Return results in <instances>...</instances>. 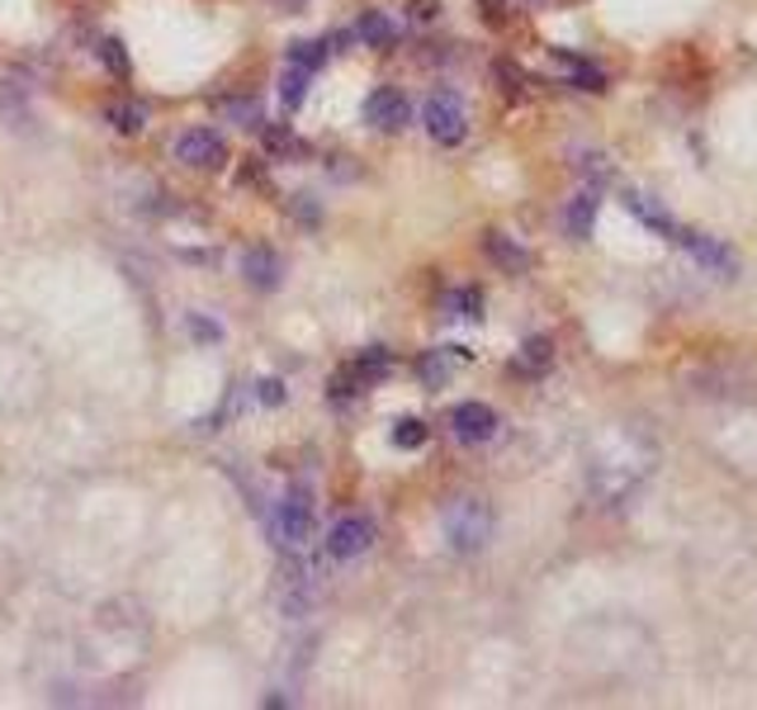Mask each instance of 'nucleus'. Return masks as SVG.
Returning <instances> with one entry per match:
<instances>
[{
	"label": "nucleus",
	"mask_w": 757,
	"mask_h": 710,
	"mask_svg": "<svg viewBox=\"0 0 757 710\" xmlns=\"http://www.w3.org/2000/svg\"><path fill=\"white\" fill-rule=\"evenodd\" d=\"M440 531H446V545L454 549V555H479V549H487V540H493L497 516L483 498L464 493V498L446 502V512H440Z\"/></svg>",
	"instance_id": "1"
},
{
	"label": "nucleus",
	"mask_w": 757,
	"mask_h": 710,
	"mask_svg": "<svg viewBox=\"0 0 757 710\" xmlns=\"http://www.w3.org/2000/svg\"><path fill=\"white\" fill-rule=\"evenodd\" d=\"M421 129L431 142H440V148H460V142L469 138V109L454 90H436L431 100L421 105Z\"/></svg>",
	"instance_id": "2"
},
{
	"label": "nucleus",
	"mask_w": 757,
	"mask_h": 710,
	"mask_svg": "<svg viewBox=\"0 0 757 710\" xmlns=\"http://www.w3.org/2000/svg\"><path fill=\"white\" fill-rule=\"evenodd\" d=\"M308 535H312V493L308 488H289L279 502V512H275V540L298 549Z\"/></svg>",
	"instance_id": "3"
},
{
	"label": "nucleus",
	"mask_w": 757,
	"mask_h": 710,
	"mask_svg": "<svg viewBox=\"0 0 757 710\" xmlns=\"http://www.w3.org/2000/svg\"><path fill=\"white\" fill-rule=\"evenodd\" d=\"M365 123L370 129H378V133H403L407 123H413V105H407V95L403 90H393V86H374L370 95H365Z\"/></svg>",
	"instance_id": "4"
},
{
	"label": "nucleus",
	"mask_w": 757,
	"mask_h": 710,
	"mask_svg": "<svg viewBox=\"0 0 757 710\" xmlns=\"http://www.w3.org/2000/svg\"><path fill=\"white\" fill-rule=\"evenodd\" d=\"M176 162L189 171H223L228 166V142L213 129H189L176 138Z\"/></svg>",
	"instance_id": "5"
},
{
	"label": "nucleus",
	"mask_w": 757,
	"mask_h": 710,
	"mask_svg": "<svg viewBox=\"0 0 757 710\" xmlns=\"http://www.w3.org/2000/svg\"><path fill=\"white\" fill-rule=\"evenodd\" d=\"M497 426H502V417L487 403H454L450 407V436L460 440V446H487V440L497 436Z\"/></svg>",
	"instance_id": "6"
},
{
	"label": "nucleus",
	"mask_w": 757,
	"mask_h": 710,
	"mask_svg": "<svg viewBox=\"0 0 757 710\" xmlns=\"http://www.w3.org/2000/svg\"><path fill=\"white\" fill-rule=\"evenodd\" d=\"M374 545V521L370 516H341L337 526L327 531V555L331 559H360Z\"/></svg>",
	"instance_id": "7"
},
{
	"label": "nucleus",
	"mask_w": 757,
	"mask_h": 710,
	"mask_svg": "<svg viewBox=\"0 0 757 710\" xmlns=\"http://www.w3.org/2000/svg\"><path fill=\"white\" fill-rule=\"evenodd\" d=\"M672 242H677V247H687L691 256H696L710 275H734V271H738L734 251L724 247L720 237H705V232H696V228H677V237H672Z\"/></svg>",
	"instance_id": "8"
},
{
	"label": "nucleus",
	"mask_w": 757,
	"mask_h": 710,
	"mask_svg": "<svg viewBox=\"0 0 757 710\" xmlns=\"http://www.w3.org/2000/svg\"><path fill=\"white\" fill-rule=\"evenodd\" d=\"M279 275H284V261H279L275 247H251L242 256V280L251 284V290H261V294L279 290Z\"/></svg>",
	"instance_id": "9"
},
{
	"label": "nucleus",
	"mask_w": 757,
	"mask_h": 710,
	"mask_svg": "<svg viewBox=\"0 0 757 710\" xmlns=\"http://www.w3.org/2000/svg\"><path fill=\"white\" fill-rule=\"evenodd\" d=\"M596 209H602V185H588L568 199L563 209V228L573 237H592V223H596Z\"/></svg>",
	"instance_id": "10"
},
{
	"label": "nucleus",
	"mask_w": 757,
	"mask_h": 710,
	"mask_svg": "<svg viewBox=\"0 0 757 710\" xmlns=\"http://www.w3.org/2000/svg\"><path fill=\"white\" fill-rule=\"evenodd\" d=\"M625 209H629V214H635V218H639V223H644V228H649V232H658V237H668V242H672V237H677V218H672L668 209H662V204H658L654 195H639V189H629V195H625Z\"/></svg>",
	"instance_id": "11"
},
{
	"label": "nucleus",
	"mask_w": 757,
	"mask_h": 710,
	"mask_svg": "<svg viewBox=\"0 0 757 710\" xmlns=\"http://www.w3.org/2000/svg\"><path fill=\"white\" fill-rule=\"evenodd\" d=\"M213 109L223 114L237 129H265V114H261V100L256 95H218Z\"/></svg>",
	"instance_id": "12"
},
{
	"label": "nucleus",
	"mask_w": 757,
	"mask_h": 710,
	"mask_svg": "<svg viewBox=\"0 0 757 710\" xmlns=\"http://www.w3.org/2000/svg\"><path fill=\"white\" fill-rule=\"evenodd\" d=\"M355 34H360V43H365V47L388 53V47L398 43V24H393L384 10H365V14H360V24H355Z\"/></svg>",
	"instance_id": "13"
},
{
	"label": "nucleus",
	"mask_w": 757,
	"mask_h": 710,
	"mask_svg": "<svg viewBox=\"0 0 757 710\" xmlns=\"http://www.w3.org/2000/svg\"><path fill=\"white\" fill-rule=\"evenodd\" d=\"M483 251H487V256H493V261H497L507 275H516V271H526V265H530V256H526V251H520V247L512 242L507 232H487V237H483Z\"/></svg>",
	"instance_id": "14"
},
{
	"label": "nucleus",
	"mask_w": 757,
	"mask_h": 710,
	"mask_svg": "<svg viewBox=\"0 0 757 710\" xmlns=\"http://www.w3.org/2000/svg\"><path fill=\"white\" fill-rule=\"evenodd\" d=\"M105 119L114 123V133H123V138H138L142 129H147V109H142L138 100H114V105H105Z\"/></svg>",
	"instance_id": "15"
},
{
	"label": "nucleus",
	"mask_w": 757,
	"mask_h": 710,
	"mask_svg": "<svg viewBox=\"0 0 757 710\" xmlns=\"http://www.w3.org/2000/svg\"><path fill=\"white\" fill-rule=\"evenodd\" d=\"M549 365H555V341L549 337H526L520 341V356H516L520 374H545Z\"/></svg>",
	"instance_id": "16"
},
{
	"label": "nucleus",
	"mask_w": 757,
	"mask_h": 710,
	"mask_svg": "<svg viewBox=\"0 0 757 710\" xmlns=\"http://www.w3.org/2000/svg\"><path fill=\"white\" fill-rule=\"evenodd\" d=\"M446 313L450 318H460V323H479L483 318V294L473 290V284H460V290L446 294Z\"/></svg>",
	"instance_id": "17"
},
{
	"label": "nucleus",
	"mask_w": 757,
	"mask_h": 710,
	"mask_svg": "<svg viewBox=\"0 0 757 710\" xmlns=\"http://www.w3.org/2000/svg\"><path fill=\"white\" fill-rule=\"evenodd\" d=\"M327 39H298V43H289V53H284V62L289 67H304V72H318L322 62H327Z\"/></svg>",
	"instance_id": "18"
},
{
	"label": "nucleus",
	"mask_w": 757,
	"mask_h": 710,
	"mask_svg": "<svg viewBox=\"0 0 757 710\" xmlns=\"http://www.w3.org/2000/svg\"><path fill=\"white\" fill-rule=\"evenodd\" d=\"M559 62L568 67V76H573V86H578V90H606V72H602V67H592L588 57H578V53H559Z\"/></svg>",
	"instance_id": "19"
},
{
	"label": "nucleus",
	"mask_w": 757,
	"mask_h": 710,
	"mask_svg": "<svg viewBox=\"0 0 757 710\" xmlns=\"http://www.w3.org/2000/svg\"><path fill=\"white\" fill-rule=\"evenodd\" d=\"M454 356L464 360L469 351H464V346H446V351H426V356H421V365H417L426 384H446V379H450V360H454Z\"/></svg>",
	"instance_id": "20"
},
{
	"label": "nucleus",
	"mask_w": 757,
	"mask_h": 710,
	"mask_svg": "<svg viewBox=\"0 0 757 710\" xmlns=\"http://www.w3.org/2000/svg\"><path fill=\"white\" fill-rule=\"evenodd\" d=\"M308 81H312V72L289 67V62H284V76H279V100H284V109H298V105L308 100Z\"/></svg>",
	"instance_id": "21"
},
{
	"label": "nucleus",
	"mask_w": 757,
	"mask_h": 710,
	"mask_svg": "<svg viewBox=\"0 0 757 710\" xmlns=\"http://www.w3.org/2000/svg\"><path fill=\"white\" fill-rule=\"evenodd\" d=\"M388 370H393V356L384 351V346H370V351H365V356H360L355 365H351V374L360 379V389H365V384H374V379H384Z\"/></svg>",
	"instance_id": "22"
},
{
	"label": "nucleus",
	"mask_w": 757,
	"mask_h": 710,
	"mask_svg": "<svg viewBox=\"0 0 757 710\" xmlns=\"http://www.w3.org/2000/svg\"><path fill=\"white\" fill-rule=\"evenodd\" d=\"M426 436H431V426H426L421 417H398V422H393V432H388V440L398 450H421Z\"/></svg>",
	"instance_id": "23"
},
{
	"label": "nucleus",
	"mask_w": 757,
	"mask_h": 710,
	"mask_svg": "<svg viewBox=\"0 0 757 710\" xmlns=\"http://www.w3.org/2000/svg\"><path fill=\"white\" fill-rule=\"evenodd\" d=\"M261 133H265V148H271L275 156H298V152H304V142L284 129V123H265Z\"/></svg>",
	"instance_id": "24"
},
{
	"label": "nucleus",
	"mask_w": 757,
	"mask_h": 710,
	"mask_svg": "<svg viewBox=\"0 0 757 710\" xmlns=\"http://www.w3.org/2000/svg\"><path fill=\"white\" fill-rule=\"evenodd\" d=\"M95 53H100V62L114 76H129V53H123V43L119 39H100V47H95Z\"/></svg>",
	"instance_id": "25"
},
{
	"label": "nucleus",
	"mask_w": 757,
	"mask_h": 710,
	"mask_svg": "<svg viewBox=\"0 0 757 710\" xmlns=\"http://www.w3.org/2000/svg\"><path fill=\"white\" fill-rule=\"evenodd\" d=\"M189 337H195V341H223V327H218V323H209V318H199V313H189Z\"/></svg>",
	"instance_id": "26"
},
{
	"label": "nucleus",
	"mask_w": 757,
	"mask_h": 710,
	"mask_svg": "<svg viewBox=\"0 0 757 710\" xmlns=\"http://www.w3.org/2000/svg\"><path fill=\"white\" fill-rule=\"evenodd\" d=\"M256 398H261L265 407H279V403H284V384H279V379H261V384H256Z\"/></svg>",
	"instance_id": "27"
},
{
	"label": "nucleus",
	"mask_w": 757,
	"mask_h": 710,
	"mask_svg": "<svg viewBox=\"0 0 757 710\" xmlns=\"http://www.w3.org/2000/svg\"><path fill=\"white\" fill-rule=\"evenodd\" d=\"M279 6H284V10H304V0H279Z\"/></svg>",
	"instance_id": "28"
}]
</instances>
